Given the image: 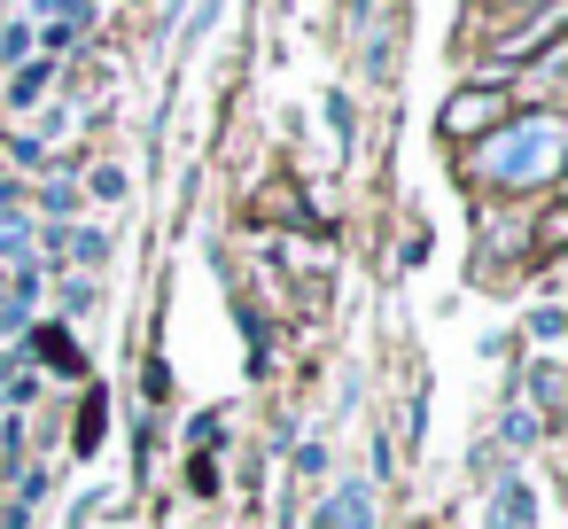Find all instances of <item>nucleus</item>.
<instances>
[{
	"label": "nucleus",
	"instance_id": "nucleus-3",
	"mask_svg": "<svg viewBox=\"0 0 568 529\" xmlns=\"http://www.w3.org/2000/svg\"><path fill=\"white\" fill-rule=\"evenodd\" d=\"M40 358H48V366H79V350H71L63 335H40Z\"/></svg>",
	"mask_w": 568,
	"mask_h": 529
},
{
	"label": "nucleus",
	"instance_id": "nucleus-1",
	"mask_svg": "<svg viewBox=\"0 0 568 529\" xmlns=\"http://www.w3.org/2000/svg\"><path fill=\"white\" fill-rule=\"evenodd\" d=\"M552 156H560V133L537 118V125H521V133H514V149H490V164H483V172H490V180H545V172H552Z\"/></svg>",
	"mask_w": 568,
	"mask_h": 529
},
{
	"label": "nucleus",
	"instance_id": "nucleus-2",
	"mask_svg": "<svg viewBox=\"0 0 568 529\" xmlns=\"http://www.w3.org/2000/svg\"><path fill=\"white\" fill-rule=\"evenodd\" d=\"M498 110V94H467V110H452V133H467V125H483Z\"/></svg>",
	"mask_w": 568,
	"mask_h": 529
}]
</instances>
